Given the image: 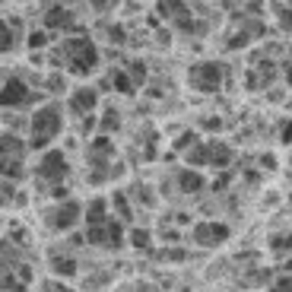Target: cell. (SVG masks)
<instances>
[{"label":"cell","mask_w":292,"mask_h":292,"mask_svg":"<svg viewBox=\"0 0 292 292\" xmlns=\"http://www.w3.org/2000/svg\"><path fill=\"white\" fill-rule=\"evenodd\" d=\"M89 244H108V241H105V232H102L99 226L89 229Z\"/></svg>","instance_id":"18"},{"label":"cell","mask_w":292,"mask_h":292,"mask_svg":"<svg viewBox=\"0 0 292 292\" xmlns=\"http://www.w3.org/2000/svg\"><path fill=\"white\" fill-rule=\"evenodd\" d=\"M86 219H89V226H102V222H105V200H96V203H92Z\"/></svg>","instance_id":"12"},{"label":"cell","mask_w":292,"mask_h":292,"mask_svg":"<svg viewBox=\"0 0 292 292\" xmlns=\"http://www.w3.org/2000/svg\"><path fill=\"white\" fill-rule=\"evenodd\" d=\"M131 73H133V80H140V83H143L146 70H143V67H140V64H133V67H131Z\"/></svg>","instance_id":"28"},{"label":"cell","mask_w":292,"mask_h":292,"mask_svg":"<svg viewBox=\"0 0 292 292\" xmlns=\"http://www.w3.org/2000/svg\"><path fill=\"white\" fill-rule=\"evenodd\" d=\"M203 159H207V149H194V153L187 156V162H197V165H200Z\"/></svg>","instance_id":"23"},{"label":"cell","mask_w":292,"mask_h":292,"mask_svg":"<svg viewBox=\"0 0 292 292\" xmlns=\"http://www.w3.org/2000/svg\"><path fill=\"white\" fill-rule=\"evenodd\" d=\"M114 86H118V92H124V96H131V92H133V83L124 77V73H114Z\"/></svg>","instance_id":"13"},{"label":"cell","mask_w":292,"mask_h":292,"mask_svg":"<svg viewBox=\"0 0 292 292\" xmlns=\"http://www.w3.org/2000/svg\"><path fill=\"white\" fill-rule=\"evenodd\" d=\"M219 77H222V73H219V67H216V64H200V67H194V70H191V80L197 83V89H200V92H213L216 86H219Z\"/></svg>","instance_id":"4"},{"label":"cell","mask_w":292,"mask_h":292,"mask_svg":"<svg viewBox=\"0 0 292 292\" xmlns=\"http://www.w3.org/2000/svg\"><path fill=\"white\" fill-rule=\"evenodd\" d=\"M64 51L70 54V73H77V77H86L99 64V51L89 38H70V42H64Z\"/></svg>","instance_id":"1"},{"label":"cell","mask_w":292,"mask_h":292,"mask_svg":"<svg viewBox=\"0 0 292 292\" xmlns=\"http://www.w3.org/2000/svg\"><path fill=\"white\" fill-rule=\"evenodd\" d=\"M26 86H23V80H16V77H10L3 83V96H0V102H3L6 108H13V105H19V102H26Z\"/></svg>","instance_id":"6"},{"label":"cell","mask_w":292,"mask_h":292,"mask_svg":"<svg viewBox=\"0 0 292 292\" xmlns=\"http://www.w3.org/2000/svg\"><path fill=\"white\" fill-rule=\"evenodd\" d=\"M54 270L64 273V276H73V273H77V264H73V261H60V257H57V261H54Z\"/></svg>","instance_id":"14"},{"label":"cell","mask_w":292,"mask_h":292,"mask_svg":"<svg viewBox=\"0 0 292 292\" xmlns=\"http://www.w3.org/2000/svg\"><path fill=\"white\" fill-rule=\"evenodd\" d=\"M38 175H42V178H48V181H60V178H64V175H67V159H64V153L51 149V153L42 159V165H38Z\"/></svg>","instance_id":"3"},{"label":"cell","mask_w":292,"mask_h":292,"mask_svg":"<svg viewBox=\"0 0 292 292\" xmlns=\"http://www.w3.org/2000/svg\"><path fill=\"white\" fill-rule=\"evenodd\" d=\"M45 23H48V29H64V26L73 23V13L64 10V6H51V10L45 13Z\"/></svg>","instance_id":"7"},{"label":"cell","mask_w":292,"mask_h":292,"mask_svg":"<svg viewBox=\"0 0 292 292\" xmlns=\"http://www.w3.org/2000/svg\"><path fill=\"white\" fill-rule=\"evenodd\" d=\"M92 149H96V153H108V149H111V143H108L105 137H99V140H96V146H92Z\"/></svg>","instance_id":"25"},{"label":"cell","mask_w":292,"mask_h":292,"mask_svg":"<svg viewBox=\"0 0 292 292\" xmlns=\"http://www.w3.org/2000/svg\"><path fill=\"white\" fill-rule=\"evenodd\" d=\"M131 244H133V248H146V244H149V232H146V229H137V232L131 235Z\"/></svg>","instance_id":"15"},{"label":"cell","mask_w":292,"mask_h":292,"mask_svg":"<svg viewBox=\"0 0 292 292\" xmlns=\"http://www.w3.org/2000/svg\"><path fill=\"white\" fill-rule=\"evenodd\" d=\"M283 143H292V124L283 127Z\"/></svg>","instance_id":"30"},{"label":"cell","mask_w":292,"mask_h":292,"mask_svg":"<svg viewBox=\"0 0 292 292\" xmlns=\"http://www.w3.org/2000/svg\"><path fill=\"white\" fill-rule=\"evenodd\" d=\"M77 216H80V207H77V203H67V207L57 210V216H54V226H57V229H70L73 222H77Z\"/></svg>","instance_id":"9"},{"label":"cell","mask_w":292,"mask_h":292,"mask_svg":"<svg viewBox=\"0 0 292 292\" xmlns=\"http://www.w3.org/2000/svg\"><path fill=\"white\" fill-rule=\"evenodd\" d=\"M207 156L213 159V165H229V159H232V149L222 146V143H210V146H207Z\"/></svg>","instance_id":"10"},{"label":"cell","mask_w":292,"mask_h":292,"mask_svg":"<svg viewBox=\"0 0 292 292\" xmlns=\"http://www.w3.org/2000/svg\"><path fill=\"white\" fill-rule=\"evenodd\" d=\"M60 131V111L54 105L48 108H42V111L32 118V149H38V146H48V140L54 137V133Z\"/></svg>","instance_id":"2"},{"label":"cell","mask_w":292,"mask_h":292,"mask_svg":"<svg viewBox=\"0 0 292 292\" xmlns=\"http://www.w3.org/2000/svg\"><path fill=\"white\" fill-rule=\"evenodd\" d=\"M280 23H283V29H292V10H283Z\"/></svg>","instance_id":"27"},{"label":"cell","mask_w":292,"mask_h":292,"mask_svg":"<svg viewBox=\"0 0 292 292\" xmlns=\"http://www.w3.org/2000/svg\"><path fill=\"white\" fill-rule=\"evenodd\" d=\"M273 292H292V280H280L273 286Z\"/></svg>","instance_id":"26"},{"label":"cell","mask_w":292,"mask_h":292,"mask_svg":"<svg viewBox=\"0 0 292 292\" xmlns=\"http://www.w3.org/2000/svg\"><path fill=\"white\" fill-rule=\"evenodd\" d=\"M178 185H181V191H185V194H197V191L203 187V178H200L197 172H181Z\"/></svg>","instance_id":"11"},{"label":"cell","mask_w":292,"mask_h":292,"mask_svg":"<svg viewBox=\"0 0 292 292\" xmlns=\"http://www.w3.org/2000/svg\"><path fill=\"white\" fill-rule=\"evenodd\" d=\"M175 10L185 13L187 6H185V3H159V13H162V16H168V13H175Z\"/></svg>","instance_id":"20"},{"label":"cell","mask_w":292,"mask_h":292,"mask_svg":"<svg viewBox=\"0 0 292 292\" xmlns=\"http://www.w3.org/2000/svg\"><path fill=\"white\" fill-rule=\"evenodd\" d=\"M10 45H13V35H10V26L3 23V42H0V48H3V51H10Z\"/></svg>","instance_id":"21"},{"label":"cell","mask_w":292,"mask_h":292,"mask_svg":"<svg viewBox=\"0 0 292 292\" xmlns=\"http://www.w3.org/2000/svg\"><path fill=\"white\" fill-rule=\"evenodd\" d=\"M96 102H99V96L92 89H80L77 96L70 99V105H73V111H92L96 108Z\"/></svg>","instance_id":"8"},{"label":"cell","mask_w":292,"mask_h":292,"mask_svg":"<svg viewBox=\"0 0 292 292\" xmlns=\"http://www.w3.org/2000/svg\"><path fill=\"white\" fill-rule=\"evenodd\" d=\"M239 45H248V35H244V32H239V35H232L229 48H239Z\"/></svg>","instance_id":"24"},{"label":"cell","mask_w":292,"mask_h":292,"mask_svg":"<svg viewBox=\"0 0 292 292\" xmlns=\"http://www.w3.org/2000/svg\"><path fill=\"white\" fill-rule=\"evenodd\" d=\"M108 244H114V248L121 244V226L118 222H108Z\"/></svg>","instance_id":"16"},{"label":"cell","mask_w":292,"mask_h":292,"mask_svg":"<svg viewBox=\"0 0 292 292\" xmlns=\"http://www.w3.org/2000/svg\"><path fill=\"white\" fill-rule=\"evenodd\" d=\"M194 239L200 244H219L229 239V229L226 226H216V222H203V226L194 229Z\"/></svg>","instance_id":"5"},{"label":"cell","mask_w":292,"mask_h":292,"mask_svg":"<svg viewBox=\"0 0 292 292\" xmlns=\"http://www.w3.org/2000/svg\"><path fill=\"white\" fill-rule=\"evenodd\" d=\"M102 131H118V114H114V111H108V118H102Z\"/></svg>","instance_id":"17"},{"label":"cell","mask_w":292,"mask_h":292,"mask_svg":"<svg viewBox=\"0 0 292 292\" xmlns=\"http://www.w3.org/2000/svg\"><path fill=\"white\" fill-rule=\"evenodd\" d=\"M286 77H289V83H292V67H289V73H286Z\"/></svg>","instance_id":"31"},{"label":"cell","mask_w":292,"mask_h":292,"mask_svg":"<svg viewBox=\"0 0 292 292\" xmlns=\"http://www.w3.org/2000/svg\"><path fill=\"white\" fill-rule=\"evenodd\" d=\"M45 42H48V35H45V32H32V35H29V48H42Z\"/></svg>","instance_id":"19"},{"label":"cell","mask_w":292,"mask_h":292,"mask_svg":"<svg viewBox=\"0 0 292 292\" xmlns=\"http://www.w3.org/2000/svg\"><path fill=\"white\" fill-rule=\"evenodd\" d=\"M273 248H292V235H289V239H276Z\"/></svg>","instance_id":"29"},{"label":"cell","mask_w":292,"mask_h":292,"mask_svg":"<svg viewBox=\"0 0 292 292\" xmlns=\"http://www.w3.org/2000/svg\"><path fill=\"white\" fill-rule=\"evenodd\" d=\"M197 143V137L194 133H181V140H178V149H185V146H194Z\"/></svg>","instance_id":"22"}]
</instances>
